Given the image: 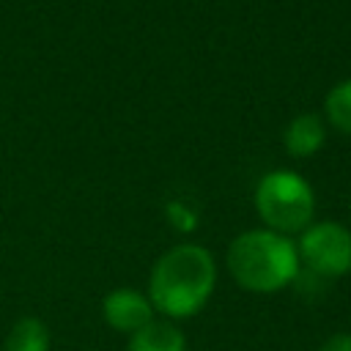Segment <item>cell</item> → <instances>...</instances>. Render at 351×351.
Returning <instances> with one entry per match:
<instances>
[{"label":"cell","mask_w":351,"mask_h":351,"mask_svg":"<svg viewBox=\"0 0 351 351\" xmlns=\"http://www.w3.org/2000/svg\"><path fill=\"white\" fill-rule=\"evenodd\" d=\"M217 282V266L200 244L167 250L151 269L148 302L167 318H189L203 310Z\"/></svg>","instance_id":"obj_1"},{"label":"cell","mask_w":351,"mask_h":351,"mask_svg":"<svg viewBox=\"0 0 351 351\" xmlns=\"http://www.w3.org/2000/svg\"><path fill=\"white\" fill-rule=\"evenodd\" d=\"M228 269L241 288L274 293L299 274V252L296 244L282 233L269 228L244 230L228 247Z\"/></svg>","instance_id":"obj_2"},{"label":"cell","mask_w":351,"mask_h":351,"mask_svg":"<svg viewBox=\"0 0 351 351\" xmlns=\"http://www.w3.org/2000/svg\"><path fill=\"white\" fill-rule=\"evenodd\" d=\"M255 208L269 230L296 233L313 222L315 195L313 186L293 170H271L255 186Z\"/></svg>","instance_id":"obj_3"},{"label":"cell","mask_w":351,"mask_h":351,"mask_svg":"<svg viewBox=\"0 0 351 351\" xmlns=\"http://www.w3.org/2000/svg\"><path fill=\"white\" fill-rule=\"evenodd\" d=\"M296 252L313 274L343 277L351 271V233L337 222H310Z\"/></svg>","instance_id":"obj_4"},{"label":"cell","mask_w":351,"mask_h":351,"mask_svg":"<svg viewBox=\"0 0 351 351\" xmlns=\"http://www.w3.org/2000/svg\"><path fill=\"white\" fill-rule=\"evenodd\" d=\"M101 313L107 318V324L118 332H129L134 335L137 329H143L148 321H154V307L151 302L134 291V288H115L104 296L101 302Z\"/></svg>","instance_id":"obj_5"},{"label":"cell","mask_w":351,"mask_h":351,"mask_svg":"<svg viewBox=\"0 0 351 351\" xmlns=\"http://www.w3.org/2000/svg\"><path fill=\"white\" fill-rule=\"evenodd\" d=\"M285 151L291 156H313L315 151H321V145L326 143V129L324 121L315 112H302L296 115L282 134Z\"/></svg>","instance_id":"obj_6"},{"label":"cell","mask_w":351,"mask_h":351,"mask_svg":"<svg viewBox=\"0 0 351 351\" xmlns=\"http://www.w3.org/2000/svg\"><path fill=\"white\" fill-rule=\"evenodd\" d=\"M129 351H186L184 332L173 321H148L129 340Z\"/></svg>","instance_id":"obj_7"},{"label":"cell","mask_w":351,"mask_h":351,"mask_svg":"<svg viewBox=\"0 0 351 351\" xmlns=\"http://www.w3.org/2000/svg\"><path fill=\"white\" fill-rule=\"evenodd\" d=\"M5 351H49L47 326L33 315L19 318L5 337Z\"/></svg>","instance_id":"obj_8"},{"label":"cell","mask_w":351,"mask_h":351,"mask_svg":"<svg viewBox=\"0 0 351 351\" xmlns=\"http://www.w3.org/2000/svg\"><path fill=\"white\" fill-rule=\"evenodd\" d=\"M326 118L335 129H340L343 134H351V80L337 82L324 101Z\"/></svg>","instance_id":"obj_9"},{"label":"cell","mask_w":351,"mask_h":351,"mask_svg":"<svg viewBox=\"0 0 351 351\" xmlns=\"http://www.w3.org/2000/svg\"><path fill=\"white\" fill-rule=\"evenodd\" d=\"M167 217H170V222L176 225V228H181V230H192L195 228V211L192 208H186L184 203H178V200H173V203H167Z\"/></svg>","instance_id":"obj_10"},{"label":"cell","mask_w":351,"mask_h":351,"mask_svg":"<svg viewBox=\"0 0 351 351\" xmlns=\"http://www.w3.org/2000/svg\"><path fill=\"white\" fill-rule=\"evenodd\" d=\"M321 351H351V332H335L324 340Z\"/></svg>","instance_id":"obj_11"}]
</instances>
